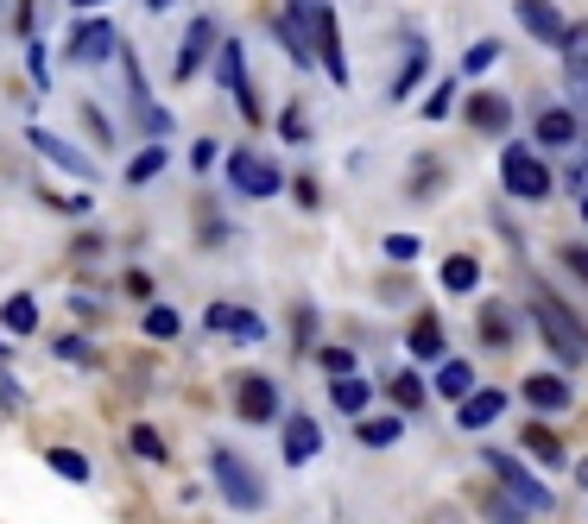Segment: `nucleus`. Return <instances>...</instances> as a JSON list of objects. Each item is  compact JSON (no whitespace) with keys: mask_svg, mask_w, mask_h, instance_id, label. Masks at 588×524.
Masks as SVG:
<instances>
[{"mask_svg":"<svg viewBox=\"0 0 588 524\" xmlns=\"http://www.w3.org/2000/svg\"><path fill=\"white\" fill-rule=\"evenodd\" d=\"M310 328H317V310H310V303H298V348H310Z\"/></svg>","mask_w":588,"mask_h":524,"instance_id":"48","label":"nucleus"},{"mask_svg":"<svg viewBox=\"0 0 588 524\" xmlns=\"http://www.w3.org/2000/svg\"><path fill=\"white\" fill-rule=\"evenodd\" d=\"M165 165H171V152H165V146L153 140V146H146V152H140V158L127 165V190H146V183H153V177L165 171Z\"/></svg>","mask_w":588,"mask_h":524,"instance_id":"28","label":"nucleus"},{"mask_svg":"<svg viewBox=\"0 0 588 524\" xmlns=\"http://www.w3.org/2000/svg\"><path fill=\"white\" fill-rule=\"evenodd\" d=\"M140 328H146L153 342H178V335H184V316L171 310V303H153V310H146V323H140Z\"/></svg>","mask_w":588,"mask_h":524,"instance_id":"31","label":"nucleus"},{"mask_svg":"<svg viewBox=\"0 0 588 524\" xmlns=\"http://www.w3.org/2000/svg\"><path fill=\"white\" fill-rule=\"evenodd\" d=\"M468 126L487 133V140H493V133H507V126H512V101L493 96V89H481V96L468 101Z\"/></svg>","mask_w":588,"mask_h":524,"instance_id":"20","label":"nucleus"},{"mask_svg":"<svg viewBox=\"0 0 588 524\" xmlns=\"http://www.w3.org/2000/svg\"><path fill=\"white\" fill-rule=\"evenodd\" d=\"M127 443H133V455H140V461H171V449H165V436H158L153 424H133Z\"/></svg>","mask_w":588,"mask_h":524,"instance_id":"33","label":"nucleus"},{"mask_svg":"<svg viewBox=\"0 0 588 524\" xmlns=\"http://www.w3.org/2000/svg\"><path fill=\"white\" fill-rule=\"evenodd\" d=\"M563 266H569V272L588 285V247H576V241H569V247H563Z\"/></svg>","mask_w":588,"mask_h":524,"instance_id":"45","label":"nucleus"},{"mask_svg":"<svg viewBox=\"0 0 588 524\" xmlns=\"http://www.w3.org/2000/svg\"><path fill=\"white\" fill-rule=\"evenodd\" d=\"M114 51H121V32L108 20H77L70 38H64V57H70V64H108Z\"/></svg>","mask_w":588,"mask_h":524,"instance_id":"11","label":"nucleus"},{"mask_svg":"<svg viewBox=\"0 0 588 524\" xmlns=\"http://www.w3.org/2000/svg\"><path fill=\"white\" fill-rule=\"evenodd\" d=\"M380 247H386V259H392V266H411V259L424 253V241H418V234H386Z\"/></svg>","mask_w":588,"mask_h":524,"instance_id":"38","label":"nucleus"},{"mask_svg":"<svg viewBox=\"0 0 588 524\" xmlns=\"http://www.w3.org/2000/svg\"><path fill=\"white\" fill-rule=\"evenodd\" d=\"M563 76H569V101L588 114V25H569V38H563Z\"/></svg>","mask_w":588,"mask_h":524,"instance_id":"15","label":"nucleus"},{"mask_svg":"<svg viewBox=\"0 0 588 524\" xmlns=\"http://www.w3.org/2000/svg\"><path fill=\"white\" fill-rule=\"evenodd\" d=\"M298 20H304L310 45H317V57H323V70H330L335 89H348V57H342V25H335V7L330 0H285Z\"/></svg>","mask_w":588,"mask_h":524,"instance_id":"2","label":"nucleus"},{"mask_svg":"<svg viewBox=\"0 0 588 524\" xmlns=\"http://www.w3.org/2000/svg\"><path fill=\"white\" fill-rule=\"evenodd\" d=\"M70 7H102V0H70Z\"/></svg>","mask_w":588,"mask_h":524,"instance_id":"52","label":"nucleus"},{"mask_svg":"<svg viewBox=\"0 0 588 524\" xmlns=\"http://www.w3.org/2000/svg\"><path fill=\"white\" fill-rule=\"evenodd\" d=\"M431 392H436V399H450V404H462L468 392H475V367H468V360H443Z\"/></svg>","mask_w":588,"mask_h":524,"instance_id":"25","label":"nucleus"},{"mask_svg":"<svg viewBox=\"0 0 588 524\" xmlns=\"http://www.w3.org/2000/svg\"><path fill=\"white\" fill-rule=\"evenodd\" d=\"M481 468H487L493 480H500V487H507L512 500H525V505H532V519H544V512L557 505V493H551V487H544V480H537L532 468L519 461V455H507V449H481Z\"/></svg>","mask_w":588,"mask_h":524,"instance_id":"3","label":"nucleus"},{"mask_svg":"<svg viewBox=\"0 0 588 524\" xmlns=\"http://www.w3.org/2000/svg\"><path fill=\"white\" fill-rule=\"evenodd\" d=\"M317 360H323V374H355V354L348 348H317Z\"/></svg>","mask_w":588,"mask_h":524,"instance_id":"43","label":"nucleus"},{"mask_svg":"<svg viewBox=\"0 0 588 524\" xmlns=\"http://www.w3.org/2000/svg\"><path fill=\"white\" fill-rule=\"evenodd\" d=\"M7 354H13V335H7V328H0V360H7Z\"/></svg>","mask_w":588,"mask_h":524,"instance_id":"51","label":"nucleus"},{"mask_svg":"<svg viewBox=\"0 0 588 524\" xmlns=\"http://www.w3.org/2000/svg\"><path fill=\"white\" fill-rule=\"evenodd\" d=\"M330 404L342 411V417H367V404H374V386L360 374H335V386H330Z\"/></svg>","mask_w":588,"mask_h":524,"instance_id":"23","label":"nucleus"},{"mask_svg":"<svg viewBox=\"0 0 588 524\" xmlns=\"http://www.w3.org/2000/svg\"><path fill=\"white\" fill-rule=\"evenodd\" d=\"M52 354H57V360H70V367H89V360H96V348H89L82 335H57Z\"/></svg>","mask_w":588,"mask_h":524,"instance_id":"39","label":"nucleus"},{"mask_svg":"<svg viewBox=\"0 0 588 524\" xmlns=\"http://www.w3.org/2000/svg\"><path fill=\"white\" fill-rule=\"evenodd\" d=\"M298 202H304V209H317V202H323V197H317V177H298Z\"/></svg>","mask_w":588,"mask_h":524,"instance_id":"50","label":"nucleus"},{"mask_svg":"<svg viewBox=\"0 0 588 524\" xmlns=\"http://www.w3.org/2000/svg\"><path fill=\"white\" fill-rule=\"evenodd\" d=\"M209 475H215V487H222V500L234 505V512H266V480H259V468L247 461V455L234 449H209Z\"/></svg>","mask_w":588,"mask_h":524,"instance_id":"1","label":"nucleus"},{"mask_svg":"<svg viewBox=\"0 0 588 524\" xmlns=\"http://www.w3.org/2000/svg\"><path fill=\"white\" fill-rule=\"evenodd\" d=\"M229 183L241 190V197L266 202V197H279V190H285V171L273 165V158H266V152L234 146V152H229Z\"/></svg>","mask_w":588,"mask_h":524,"instance_id":"6","label":"nucleus"},{"mask_svg":"<svg viewBox=\"0 0 588 524\" xmlns=\"http://www.w3.org/2000/svg\"><path fill=\"white\" fill-rule=\"evenodd\" d=\"M500 411H507V392H468V399L456 404V424L475 436V430H487V424H500Z\"/></svg>","mask_w":588,"mask_h":524,"instance_id":"21","label":"nucleus"},{"mask_svg":"<svg viewBox=\"0 0 588 524\" xmlns=\"http://www.w3.org/2000/svg\"><path fill=\"white\" fill-rule=\"evenodd\" d=\"M279 140H285V146H310V121H304V108H298V101H285V108H279Z\"/></svg>","mask_w":588,"mask_h":524,"instance_id":"34","label":"nucleus"},{"mask_svg":"<svg viewBox=\"0 0 588 524\" xmlns=\"http://www.w3.org/2000/svg\"><path fill=\"white\" fill-rule=\"evenodd\" d=\"M424 76H431V45H424V38H406V64H399V76L386 82V101H411Z\"/></svg>","mask_w":588,"mask_h":524,"instance_id":"17","label":"nucleus"},{"mask_svg":"<svg viewBox=\"0 0 588 524\" xmlns=\"http://www.w3.org/2000/svg\"><path fill=\"white\" fill-rule=\"evenodd\" d=\"M532 316H537V328H544V342H551V354H557L563 367H583V360H588V328L576 323L557 298H537Z\"/></svg>","mask_w":588,"mask_h":524,"instance_id":"4","label":"nucleus"},{"mask_svg":"<svg viewBox=\"0 0 588 524\" xmlns=\"http://www.w3.org/2000/svg\"><path fill=\"white\" fill-rule=\"evenodd\" d=\"M456 82H462V76H456ZM456 82H436L431 96H424V121H443V114L456 108Z\"/></svg>","mask_w":588,"mask_h":524,"instance_id":"40","label":"nucleus"},{"mask_svg":"<svg viewBox=\"0 0 588 524\" xmlns=\"http://www.w3.org/2000/svg\"><path fill=\"white\" fill-rule=\"evenodd\" d=\"M26 146L45 158V165H57L64 177H77V183H96V158H82L70 140H57L52 126H26Z\"/></svg>","mask_w":588,"mask_h":524,"instance_id":"10","label":"nucleus"},{"mask_svg":"<svg viewBox=\"0 0 588 524\" xmlns=\"http://www.w3.org/2000/svg\"><path fill=\"white\" fill-rule=\"evenodd\" d=\"M493 64H500V45H493V38L468 45V51H462V82H468V76H481V70H493Z\"/></svg>","mask_w":588,"mask_h":524,"instance_id":"36","label":"nucleus"},{"mask_svg":"<svg viewBox=\"0 0 588 524\" xmlns=\"http://www.w3.org/2000/svg\"><path fill=\"white\" fill-rule=\"evenodd\" d=\"M45 461H52V475H64L70 487H89V455H77V449H45Z\"/></svg>","mask_w":588,"mask_h":524,"instance_id":"30","label":"nucleus"},{"mask_svg":"<svg viewBox=\"0 0 588 524\" xmlns=\"http://www.w3.org/2000/svg\"><path fill=\"white\" fill-rule=\"evenodd\" d=\"M537 146H551V152L583 146V108H544L537 114Z\"/></svg>","mask_w":588,"mask_h":524,"instance_id":"14","label":"nucleus"},{"mask_svg":"<svg viewBox=\"0 0 588 524\" xmlns=\"http://www.w3.org/2000/svg\"><path fill=\"white\" fill-rule=\"evenodd\" d=\"M209 165H215V140H197L190 146V171H209Z\"/></svg>","mask_w":588,"mask_h":524,"instance_id":"47","label":"nucleus"},{"mask_svg":"<svg viewBox=\"0 0 588 524\" xmlns=\"http://www.w3.org/2000/svg\"><path fill=\"white\" fill-rule=\"evenodd\" d=\"M436 285H443L450 298H468V291L481 285V259H475V253H450V259L436 266Z\"/></svg>","mask_w":588,"mask_h":524,"instance_id":"22","label":"nucleus"},{"mask_svg":"<svg viewBox=\"0 0 588 524\" xmlns=\"http://www.w3.org/2000/svg\"><path fill=\"white\" fill-rule=\"evenodd\" d=\"M273 38H279V45H285V57H291V64H298V70H310V64H317V45H310L304 20H298V13H291V7H285L279 20H273Z\"/></svg>","mask_w":588,"mask_h":524,"instance_id":"19","label":"nucleus"},{"mask_svg":"<svg viewBox=\"0 0 588 524\" xmlns=\"http://www.w3.org/2000/svg\"><path fill=\"white\" fill-rule=\"evenodd\" d=\"M26 70H32V89H52V70H45V45L26 38Z\"/></svg>","mask_w":588,"mask_h":524,"instance_id":"41","label":"nucleus"},{"mask_svg":"<svg viewBox=\"0 0 588 524\" xmlns=\"http://www.w3.org/2000/svg\"><path fill=\"white\" fill-rule=\"evenodd\" d=\"M20 404H26V386L13 374H0V411H20Z\"/></svg>","mask_w":588,"mask_h":524,"instance_id":"44","label":"nucleus"},{"mask_svg":"<svg viewBox=\"0 0 588 524\" xmlns=\"http://www.w3.org/2000/svg\"><path fill=\"white\" fill-rule=\"evenodd\" d=\"M519 443H525L544 468H563V461H569V449L557 443V430H551V424H525V436H519Z\"/></svg>","mask_w":588,"mask_h":524,"instance_id":"27","label":"nucleus"},{"mask_svg":"<svg viewBox=\"0 0 588 524\" xmlns=\"http://www.w3.org/2000/svg\"><path fill=\"white\" fill-rule=\"evenodd\" d=\"M500 183H507V197H519V202H544L557 177L544 171V158H537L532 146H507L500 152Z\"/></svg>","mask_w":588,"mask_h":524,"instance_id":"5","label":"nucleus"},{"mask_svg":"<svg viewBox=\"0 0 588 524\" xmlns=\"http://www.w3.org/2000/svg\"><path fill=\"white\" fill-rule=\"evenodd\" d=\"M121 291H127V298H153V278H146V272H121Z\"/></svg>","mask_w":588,"mask_h":524,"instance_id":"46","label":"nucleus"},{"mask_svg":"<svg viewBox=\"0 0 588 524\" xmlns=\"http://www.w3.org/2000/svg\"><path fill=\"white\" fill-rule=\"evenodd\" d=\"M234 417H241V424H273V417H285V386L273 374H247L234 386Z\"/></svg>","mask_w":588,"mask_h":524,"instance_id":"8","label":"nucleus"},{"mask_svg":"<svg viewBox=\"0 0 588 524\" xmlns=\"http://www.w3.org/2000/svg\"><path fill=\"white\" fill-rule=\"evenodd\" d=\"M481 342H487V348H507V342H512L507 303H487V310H481Z\"/></svg>","mask_w":588,"mask_h":524,"instance_id":"32","label":"nucleus"},{"mask_svg":"<svg viewBox=\"0 0 588 524\" xmlns=\"http://www.w3.org/2000/svg\"><path fill=\"white\" fill-rule=\"evenodd\" d=\"M82 121H89V133H96L102 146H108V140H114V133H108V121H102V108H82Z\"/></svg>","mask_w":588,"mask_h":524,"instance_id":"49","label":"nucleus"},{"mask_svg":"<svg viewBox=\"0 0 588 524\" xmlns=\"http://www.w3.org/2000/svg\"><path fill=\"white\" fill-rule=\"evenodd\" d=\"M525 404L544 411V417H557V411L576 404V386H569L563 374H525Z\"/></svg>","mask_w":588,"mask_h":524,"instance_id":"16","label":"nucleus"},{"mask_svg":"<svg viewBox=\"0 0 588 524\" xmlns=\"http://www.w3.org/2000/svg\"><path fill=\"white\" fill-rule=\"evenodd\" d=\"M215 82L234 96V108L247 114V121H266V108H259V96H254V76H247V51H241V38H222V51H215Z\"/></svg>","mask_w":588,"mask_h":524,"instance_id":"7","label":"nucleus"},{"mask_svg":"<svg viewBox=\"0 0 588 524\" xmlns=\"http://www.w3.org/2000/svg\"><path fill=\"white\" fill-rule=\"evenodd\" d=\"M512 20L525 25L537 45H557L563 51V38H569V20H563L551 0H512Z\"/></svg>","mask_w":588,"mask_h":524,"instance_id":"12","label":"nucleus"},{"mask_svg":"<svg viewBox=\"0 0 588 524\" xmlns=\"http://www.w3.org/2000/svg\"><path fill=\"white\" fill-rule=\"evenodd\" d=\"M209 51H215V25H209V20H190V32H184V45H178V64H171V82H190V76L203 70Z\"/></svg>","mask_w":588,"mask_h":524,"instance_id":"18","label":"nucleus"},{"mask_svg":"<svg viewBox=\"0 0 588 524\" xmlns=\"http://www.w3.org/2000/svg\"><path fill=\"white\" fill-rule=\"evenodd\" d=\"M386 392H392V404H399V411H424V379H418V374L386 379Z\"/></svg>","mask_w":588,"mask_h":524,"instance_id":"35","label":"nucleus"},{"mask_svg":"<svg viewBox=\"0 0 588 524\" xmlns=\"http://www.w3.org/2000/svg\"><path fill=\"white\" fill-rule=\"evenodd\" d=\"M406 354H411V360H431V367H443V360H450V354H443V328H436V316H418V323H411Z\"/></svg>","mask_w":588,"mask_h":524,"instance_id":"24","label":"nucleus"},{"mask_svg":"<svg viewBox=\"0 0 588 524\" xmlns=\"http://www.w3.org/2000/svg\"><path fill=\"white\" fill-rule=\"evenodd\" d=\"M133 121L146 126V140H165V133H171V114H165L158 101H140V108H133Z\"/></svg>","mask_w":588,"mask_h":524,"instance_id":"37","label":"nucleus"},{"mask_svg":"<svg viewBox=\"0 0 588 524\" xmlns=\"http://www.w3.org/2000/svg\"><path fill=\"white\" fill-rule=\"evenodd\" d=\"M563 183H569V197H576V190L588 197V146H576V158H569V171H563Z\"/></svg>","mask_w":588,"mask_h":524,"instance_id":"42","label":"nucleus"},{"mask_svg":"<svg viewBox=\"0 0 588 524\" xmlns=\"http://www.w3.org/2000/svg\"><path fill=\"white\" fill-rule=\"evenodd\" d=\"M583 227H588V197H583Z\"/></svg>","mask_w":588,"mask_h":524,"instance_id":"53","label":"nucleus"},{"mask_svg":"<svg viewBox=\"0 0 588 524\" xmlns=\"http://www.w3.org/2000/svg\"><path fill=\"white\" fill-rule=\"evenodd\" d=\"M203 328H209V335H229V342H247V348H259V342H273V328H266V316H254V310H241V303H209V310H203Z\"/></svg>","mask_w":588,"mask_h":524,"instance_id":"9","label":"nucleus"},{"mask_svg":"<svg viewBox=\"0 0 588 524\" xmlns=\"http://www.w3.org/2000/svg\"><path fill=\"white\" fill-rule=\"evenodd\" d=\"M0 328H7V335H32V328H38V298H32V291H13V298L0 303Z\"/></svg>","mask_w":588,"mask_h":524,"instance_id":"26","label":"nucleus"},{"mask_svg":"<svg viewBox=\"0 0 588 524\" xmlns=\"http://www.w3.org/2000/svg\"><path fill=\"white\" fill-rule=\"evenodd\" d=\"M317 455H323V430H317V417L291 411V417H285V468H310Z\"/></svg>","mask_w":588,"mask_h":524,"instance_id":"13","label":"nucleus"},{"mask_svg":"<svg viewBox=\"0 0 588 524\" xmlns=\"http://www.w3.org/2000/svg\"><path fill=\"white\" fill-rule=\"evenodd\" d=\"M360 449H392V443H399V436H406V424H399V417H360Z\"/></svg>","mask_w":588,"mask_h":524,"instance_id":"29","label":"nucleus"}]
</instances>
